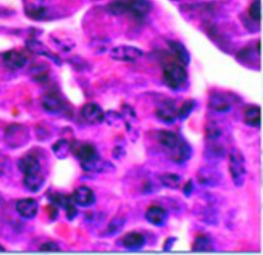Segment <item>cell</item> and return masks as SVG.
I'll use <instances>...</instances> for the list:
<instances>
[{
    "mask_svg": "<svg viewBox=\"0 0 263 255\" xmlns=\"http://www.w3.org/2000/svg\"><path fill=\"white\" fill-rule=\"evenodd\" d=\"M160 182L168 189H177L180 187L181 179L180 175L173 172H167L160 175Z\"/></svg>",
    "mask_w": 263,
    "mask_h": 255,
    "instance_id": "d4e9b609",
    "label": "cell"
},
{
    "mask_svg": "<svg viewBox=\"0 0 263 255\" xmlns=\"http://www.w3.org/2000/svg\"><path fill=\"white\" fill-rule=\"evenodd\" d=\"M167 217L168 214L167 210L163 207L156 205L149 207L145 213V219L147 220V222L156 227L165 226L167 223Z\"/></svg>",
    "mask_w": 263,
    "mask_h": 255,
    "instance_id": "4fadbf2b",
    "label": "cell"
},
{
    "mask_svg": "<svg viewBox=\"0 0 263 255\" xmlns=\"http://www.w3.org/2000/svg\"><path fill=\"white\" fill-rule=\"evenodd\" d=\"M152 5L149 0H129L125 2V12L130 13L138 19L146 17L151 11Z\"/></svg>",
    "mask_w": 263,
    "mask_h": 255,
    "instance_id": "7c38bea8",
    "label": "cell"
},
{
    "mask_svg": "<svg viewBox=\"0 0 263 255\" xmlns=\"http://www.w3.org/2000/svg\"><path fill=\"white\" fill-rule=\"evenodd\" d=\"M143 52L141 49L133 46H118L111 49L110 57L116 61L120 62H135L142 57Z\"/></svg>",
    "mask_w": 263,
    "mask_h": 255,
    "instance_id": "8992f818",
    "label": "cell"
},
{
    "mask_svg": "<svg viewBox=\"0 0 263 255\" xmlns=\"http://www.w3.org/2000/svg\"><path fill=\"white\" fill-rule=\"evenodd\" d=\"M72 200L76 205L81 207L92 206L96 202V196L94 191L88 186L77 187L71 195Z\"/></svg>",
    "mask_w": 263,
    "mask_h": 255,
    "instance_id": "30bf717a",
    "label": "cell"
},
{
    "mask_svg": "<svg viewBox=\"0 0 263 255\" xmlns=\"http://www.w3.org/2000/svg\"><path fill=\"white\" fill-rule=\"evenodd\" d=\"M243 122L251 127H259L261 123V109L257 106H252L245 111Z\"/></svg>",
    "mask_w": 263,
    "mask_h": 255,
    "instance_id": "7402d4cb",
    "label": "cell"
},
{
    "mask_svg": "<svg viewBox=\"0 0 263 255\" xmlns=\"http://www.w3.org/2000/svg\"><path fill=\"white\" fill-rule=\"evenodd\" d=\"M249 14L253 21L260 22V20H261V2H260V0H254L251 3Z\"/></svg>",
    "mask_w": 263,
    "mask_h": 255,
    "instance_id": "f546056e",
    "label": "cell"
},
{
    "mask_svg": "<svg viewBox=\"0 0 263 255\" xmlns=\"http://www.w3.org/2000/svg\"><path fill=\"white\" fill-rule=\"evenodd\" d=\"M26 47L31 52H33L35 54L46 56L49 60L54 61L57 64L60 63V58L57 55H54L43 43H41L36 38H30V40L26 41Z\"/></svg>",
    "mask_w": 263,
    "mask_h": 255,
    "instance_id": "e0dca14e",
    "label": "cell"
},
{
    "mask_svg": "<svg viewBox=\"0 0 263 255\" xmlns=\"http://www.w3.org/2000/svg\"><path fill=\"white\" fill-rule=\"evenodd\" d=\"M52 152L59 159L67 158L68 154L71 152L70 144L65 139L59 140L52 146Z\"/></svg>",
    "mask_w": 263,
    "mask_h": 255,
    "instance_id": "484cf974",
    "label": "cell"
},
{
    "mask_svg": "<svg viewBox=\"0 0 263 255\" xmlns=\"http://www.w3.org/2000/svg\"><path fill=\"white\" fill-rule=\"evenodd\" d=\"M5 138L7 144L11 148H19L28 143L29 132L23 125L12 124L7 127Z\"/></svg>",
    "mask_w": 263,
    "mask_h": 255,
    "instance_id": "5b68a950",
    "label": "cell"
},
{
    "mask_svg": "<svg viewBox=\"0 0 263 255\" xmlns=\"http://www.w3.org/2000/svg\"><path fill=\"white\" fill-rule=\"evenodd\" d=\"M124 225H125V219L119 217V216L115 217L109 222L107 231H108V234H111V236L117 234L123 229Z\"/></svg>",
    "mask_w": 263,
    "mask_h": 255,
    "instance_id": "f1b7e54d",
    "label": "cell"
},
{
    "mask_svg": "<svg viewBox=\"0 0 263 255\" xmlns=\"http://www.w3.org/2000/svg\"><path fill=\"white\" fill-rule=\"evenodd\" d=\"M37 202L33 198H23L16 203V211L24 219L35 218L37 214Z\"/></svg>",
    "mask_w": 263,
    "mask_h": 255,
    "instance_id": "5bb4252c",
    "label": "cell"
},
{
    "mask_svg": "<svg viewBox=\"0 0 263 255\" xmlns=\"http://www.w3.org/2000/svg\"><path fill=\"white\" fill-rule=\"evenodd\" d=\"M197 180L198 182L204 186L215 187L222 182L223 175L216 168H213L211 166H206L198 170Z\"/></svg>",
    "mask_w": 263,
    "mask_h": 255,
    "instance_id": "ba28073f",
    "label": "cell"
},
{
    "mask_svg": "<svg viewBox=\"0 0 263 255\" xmlns=\"http://www.w3.org/2000/svg\"><path fill=\"white\" fill-rule=\"evenodd\" d=\"M175 242H177V239L176 238H170V239H167V242L165 243V245H164V250H171L172 249V246H173V243H175Z\"/></svg>",
    "mask_w": 263,
    "mask_h": 255,
    "instance_id": "836d02e7",
    "label": "cell"
},
{
    "mask_svg": "<svg viewBox=\"0 0 263 255\" xmlns=\"http://www.w3.org/2000/svg\"><path fill=\"white\" fill-rule=\"evenodd\" d=\"M26 14L34 20H44L47 17V8L43 5H32L27 8Z\"/></svg>",
    "mask_w": 263,
    "mask_h": 255,
    "instance_id": "4316f807",
    "label": "cell"
},
{
    "mask_svg": "<svg viewBox=\"0 0 263 255\" xmlns=\"http://www.w3.org/2000/svg\"><path fill=\"white\" fill-rule=\"evenodd\" d=\"M195 107H196V103L194 100L185 101L180 106V109H178V119H180L181 121L186 120L191 115L193 109H195Z\"/></svg>",
    "mask_w": 263,
    "mask_h": 255,
    "instance_id": "83f0119b",
    "label": "cell"
},
{
    "mask_svg": "<svg viewBox=\"0 0 263 255\" xmlns=\"http://www.w3.org/2000/svg\"><path fill=\"white\" fill-rule=\"evenodd\" d=\"M193 190H194V183H193L192 180H190L189 182L185 183V185L183 186L182 193L185 195L186 197H191V195L192 194Z\"/></svg>",
    "mask_w": 263,
    "mask_h": 255,
    "instance_id": "d6a6232c",
    "label": "cell"
},
{
    "mask_svg": "<svg viewBox=\"0 0 263 255\" xmlns=\"http://www.w3.org/2000/svg\"><path fill=\"white\" fill-rule=\"evenodd\" d=\"M229 170L234 184L241 187L247 179V163L242 153L237 148H232L229 153Z\"/></svg>",
    "mask_w": 263,
    "mask_h": 255,
    "instance_id": "277c9868",
    "label": "cell"
},
{
    "mask_svg": "<svg viewBox=\"0 0 263 255\" xmlns=\"http://www.w3.org/2000/svg\"><path fill=\"white\" fill-rule=\"evenodd\" d=\"M232 106H233L232 101L226 95L215 94L210 97L209 107L213 110H215L216 112H220V113L228 112L232 109Z\"/></svg>",
    "mask_w": 263,
    "mask_h": 255,
    "instance_id": "ffe728a7",
    "label": "cell"
},
{
    "mask_svg": "<svg viewBox=\"0 0 263 255\" xmlns=\"http://www.w3.org/2000/svg\"><path fill=\"white\" fill-rule=\"evenodd\" d=\"M41 251H60V246L54 243H44L41 247H40Z\"/></svg>",
    "mask_w": 263,
    "mask_h": 255,
    "instance_id": "1f68e13d",
    "label": "cell"
},
{
    "mask_svg": "<svg viewBox=\"0 0 263 255\" xmlns=\"http://www.w3.org/2000/svg\"><path fill=\"white\" fill-rule=\"evenodd\" d=\"M81 115L88 124L97 125L106 120V113L102 108L95 103H88L81 109Z\"/></svg>",
    "mask_w": 263,
    "mask_h": 255,
    "instance_id": "9c48e42d",
    "label": "cell"
},
{
    "mask_svg": "<svg viewBox=\"0 0 263 255\" xmlns=\"http://www.w3.org/2000/svg\"><path fill=\"white\" fill-rule=\"evenodd\" d=\"M16 15V11L9 7H5L3 5H0V19L3 18H9Z\"/></svg>",
    "mask_w": 263,
    "mask_h": 255,
    "instance_id": "4dcf8cb0",
    "label": "cell"
},
{
    "mask_svg": "<svg viewBox=\"0 0 263 255\" xmlns=\"http://www.w3.org/2000/svg\"><path fill=\"white\" fill-rule=\"evenodd\" d=\"M73 155L81 163V168L85 171L103 172L112 170V165L102 161L96 147L89 142H74L70 145Z\"/></svg>",
    "mask_w": 263,
    "mask_h": 255,
    "instance_id": "7a4b0ae2",
    "label": "cell"
},
{
    "mask_svg": "<svg viewBox=\"0 0 263 255\" xmlns=\"http://www.w3.org/2000/svg\"><path fill=\"white\" fill-rule=\"evenodd\" d=\"M157 117L166 124H172L178 119V109L175 106V103L171 100L162 101L156 109Z\"/></svg>",
    "mask_w": 263,
    "mask_h": 255,
    "instance_id": "52a82bcc",
    "label": "cell"
},
{
    "mask_svg": "<svg viewBox=\"0 0 263 255\" xmlns=\"http://www.w3.org/2000/svg\"><path fill=\"white\" fill-rule=\"evenodd\" d=\"M192 249L193 251H212L214 250V247L211 239L208 236L200 234L196 237Z\"/></svg>",
    "mask_w": 263,
    "mask_h": 255,
    "instance_id": "cb8c5ba5",
    "label": "cell"
},
{
    "mask_svg": "<svg viewBox=\"0 0 263 255\" xmlns=\"http://www.w3.org/2000/svg\"><path fill=\"white\" fill-rule=\"evenodd\" d=\"M145 243V237L138 231H130L121 240V245L127 250H139L143 247Z\"/></svg>",
    "mask_w": 263,
    "mask_h": 255,
    "instance_id": "2e32d148",
    "label": "cell"
},
{
    "mask_svg": "<svg viewBox=\"0 0 263 255\" xmlns=\"http://www.w3.org/2000/svg\"><path fill=\"white\" fill-rule=\"evenodd\" d=\"M2 62L7 69L14 71L23 68L27 63V58L20 51L12 49L3 53Z\"/></svg>",
    "mask_w": 263,
    "mask_h": 255,
    "instance_id": "8fae6325",
    "label": "cell"
},
{
    "mask_svg": "<svg viewBox=\"0 0 263 255\" xmlns=\"http://www.w3.org/2000/svg\"><path fill=\"white\" fill-rule=\"evenodd\" d=\"M42 107L49 113H61L65 108L64 102L55 94H47L42 99Z\"/></svg>",
    "mask_w": 263,
    "mask_h": 255,
    "instance_id": "ac0fdd59",
    "label": "cell"
},
{
    "mask_svg": "<svg viewBox=\"0 0 263 255\" xmlns=\"http://www.w3.org/2000/svg\"><path fill=\"white\" fill-rule=\"evenodd\" d=\"M46 178L42 170L24 174L23 184L25 188L31 192H39L45 185Z\"/></svg>",
    "mask_w": 263,
    "mask_h": 255,
    "instance_id": "9a60e30c",
    "label": "cell"
},
{
    "mask_svg": "<svg viewBox=\"0 0 263 255\" xmlns=\"http://www.w3.org/2000/svg\"><path fill=\"white\" fill-rule=\"evenodd\" d=\"M206 141H223L226 137V128L216 122H209L205 126Z\"/></svg>",
    "mask_w": 263,
    "mask_h": 255,
    "instance_id": "d6986e66",
    "label": "cell"
},
{
    "mask_svg": "<svg viewBox=\"0 0 263 255\" xmlns=\"http://www.w3.org/2000/svg\"><path fill=\"white\" fill-rule=\"evenodd\" d=\"M157 142L175 163H184L192 157V147L178 134L170 130H160L157 133Z\"/></svg>",
    "mask_w": 263,
    "mask_h": 255,
    "instance_id": "6da1fadb",
    "label": "cell"
},
{
    "mask_svg": "<svg viewBox=\"0 0 263 255\" xmlns=\"http://www.w3.org/2000/svg\"><path fill=\"white\" fill-rule=\"evenodd\" d=\"M4 250H5V248H4L3 246H1V245H0V251H4Z\"/></svg>",
    "mask_w": 263,
    "mask_h": 255,
    "instance_id": "e575fe53",
    "label": "cell"
},
{
    "mask_svg": "<svg viewBox=\"0 0 263 255\" xmlns=\"http://www.w3.org/2000/svg\"><path fill=\"white\" fill-rule=\"evenodd\" d=\"M164 82L173 91H180L187 82V72L183 64L178 62H168L163 68Z\"/></svg>",
    "mask_w": 263,
    "mask_h": 255,
    "instance_id": "3957f363",
    "label": "cell"
},
{
    "mask_svg": "<svg viewBox=\"0 0 263 255\" xmlns=\"http://www.w3.org/2000/svg\"><path fill=\"white\" fill-rule=\"evenodd\" d=\"M168 45L180 63L183 65H187L190 63V53L183 45L179 42H168Z\"/></svg>",
    "mask_w": 263,
    "mask_h": 255,
    "instance_id": "603a6c76",
    "label": "cell"
},
{
    "mask_svg": "<svg viewBox=\"0 0 263 255\" xmlns=\"http://www.w3.org/2000/svg\"><path fill=\"white\" fill-rule=\"evenodd\" d=\"M18 169L24 174L36 172L41 170V164L36 156L27 155L18 161Z\"/></svg>",
    "mask_w": 263,
    "mask_h": 255,
    "instance_id": "44dd1931",
    "label": "cell"
}]
</instances>
